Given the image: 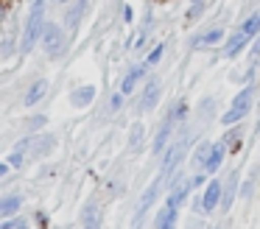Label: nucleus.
Returning <instances> with one entry per match:
<instances>
[{
	"mask_svg": "<svg viewBox=\"0 0 260 229\" xmlns=\"http://www.w3.org/2000/svg\"><path fill=\"white\" fill-rule=\"evenodd\" d=\"M226 39V31L224 25H210L204 28L202 34H196V37L190 39V50H207V48H218V45H224Z\"/></svg>",
	"mask_w": 260,
	"mask_h": 229,
	"instance_id": "6",
	"label": "nucleus"
},
{
	"mask_svg": "<svg viewBox=\"0 0 260 229\" xmlns=\"http://www.w3.org/2000/svg\"><path fill=\"white\" fill-rule=\"evenodd\" d=\"M226 154H230V148H226V143H224V140H213V148H210V156H207V162H204V173H207V176H215V173H218L221 168H224Z\"/></svg>",
	"mask_w": 260,
	"mask_h": 229,
	"instance_id": "11",
	"label": "nucleus"
},
{
	"mask_svg": "<svg viewBox=\"0 0 260 229\" xmlns=\"http://www.w3.org/2000/svg\"><path fill=\"white\" fill-rule=\"evenodd\" d=\"M207 182H210V176L204 171H199V173H193V176H190V187L193 190H204V187H207Z\"/></svg>",
	"mask_w": 260,
	"mask_h": 229,
	"instance_id": "31",
	"label": "nucleus"
},
{
	"mask_svg": "<svg viewBox=\"0 0 260 229\" xmlns=\"http://www.w3.org/2000/svg\"><path fill=\"white\" fill-rule=\"evenodd\" d=\"M204 11H207V0H190V6H187V11H185V20L199 22L204 17Z\"/></svg>",
	"mask_w": 260,
	"mask_h": 229,
	"instance_id": "26",
	"label": "nucleus"
},
{
	"mask_svg": "<svg viewBox=\"0 0 260 229\" xmlns=\"http://www.w3.org/2000/svg\"><path fill=\"white\" fill-rule=\"evenodd\" d=\"M257 182H260V171H257V168H252V171H249V176L241 182V190H238V195L249 201V199L254 195V187H257Z\"/></svg>",
	"mask_w": 260,
	"mask_h": 229,
	"instance_id": "21",
	"label": "nucleus"
},
{
	"mask_svg": "<svg viewBox=\"0 0 260 229\" xmlns=\"http://www.w3.org/2000/svg\"><path fill=\"white\" fill-rule=\"evenodd\" d=\"M6 20V3H0V22Z\"/></svg>",
	"mask_w": 260,
	"mask_h": 229,
	"instance_id": "37",
	"label": "nucleus"
},
{
	"mask_svg": "<svg viewBox=\"0 0 260 229\" xmlns=\"http://www.w3.org/2000/svg\"><path fill=\"white\" fill-rule=\"evenodd\" d=\"M148 70H151V67H148L146 61H137L135 67H129V70H126V76L120 78V92H123L126 98H129V95H135V89L148 78Z\"/></svg>",
	"mask_w": 260,
	"mask_h": 229,
	"instance_id": "8",
	"label": "nucleus"
},
{
	"mask_svg": "<svg viewBox=\"0 0 260 229\" xmlns=\"http://www.w3.org/2000/svg\"><path fill=\"white\" fill-rule=\"evenodd\" d=\"M59 3H70V0H59Z\"/></svg>",
	"mask_w": 260,
	"mask_h": 229,
	"instance_id": "39",
	"label": "nucleus"
},
{
	"mask_svg": "<svg viewBox=\"0 0 260 229\" xmlns=\"http://www.w3.org/2000/svg\"><path fill=\"white\" fill-rule=\"evenodd\" d=\"M9 168H12L9 162H0V182H3V179L9 176Z\"/></svg>",
	"mask_w": 260,
	"mask_h": 229,
	"instance_id": "36",
	"label": "nucleus"
},
{
	"mask_svg": "<svg viewBox=\"0 0 260 229\" xmlns=\"http://www.w3.org/2000/svg\"><path fill=\"white\" fill-rule=\"evenodd\" d=\"M162 56H165V42H159V45H154V48L148 50V56H146V64H148V67H157L159 61H162Z\"/></svg>",
	"mask_w": 260,
	"mask_h": 229,
	"instance_id": "29",
	"label": "nucleus"
},
{
	"mask_svg": "<svg viewBox=\"0 0 260 229\" xmlns=\"http://www.w3.org/2000/svg\"><path fill=\"white\" fill-rule=\"evenodd\" d=\"M162 179H154L151 184H148L146 190H143V195H140V201H137V210H135V218H132V223H135V229H140L143 226V218L151 212V207L157 204V199H159V193H162Z\"/></svg>",
	"mask_w": 260,
	"mask_h": 229,
	"instance_id": "5",
	"label": "nucleus"
},
{
	"mask_svg": "<svg viewBox=\"0 0 260 229\" xmlns=\"http://www.w3.org/2000/svg\"><path fill=\"white\" fill-rule=\"evenodd\" d=\"M249 45H252V39H249L241 28H235V31L224 39V45H221V56H224V59H238Z\"/></svg>",
	"mask_w": 260,
	"mask_h": 229,
	"instance_id": "10",
	"label": "nucleus"
},
{
	"mask_svg": "<svg viewBox=\"0 0 260 229\" xmlns=\"http://www.w3.org/2000/svg\"><path fill=\"white\" fill-rule=\"evenodd\" d=\"M48 89H51V84H48V78H37L34 84H31L28 89H25V95H23V106L25 109H31V106H37L42 98L48 95Z\"/></svg>",
	"mask_w": 260,
	"mask_h": 229,
	"instance_id": "14",
	"label": "nucleus"
},
{
	"mask_svg": "<svg viewBox=\"0 0 260 229\" xmlns=\"http://www.w3.org/2000/svg\"><path fill=\"white\" fill-rule=\"evenodd\" d=\"M53 148H56V137H53V134H34V143H31L28 156L42 159V156H48Z\"/></svg>",
	"mask_w": 260,
	"mask_h": 229,
	"instance_id": "15",
	"label": "nucleus"
},
{
	"mask_svg": "<svg viewBox=\"0 0 260 229\" xmlns=\"http://www.w3.org/2000/svg\"><path fill=\"white\" fill-rule=\"evenodd\" d=\"M221 195H224V179L210 176L207 187L202 190V195H199V212H202V215H213V212L221 207Z\"/></svg>",
	"mask_w": 260,
	"mask_h": 229,
	"instance_id": "4",
	"label": "nucleus"
},
{
	"mask_svg": "<svg viewBox=\"0 0 260 229\" xmlns=\"http://www.w3.org/2000/svg\"><path fill=\"white\" fill-rule=\"evenodd\" d=\"M84 11H87V0H70L68 11H64V25H68V31H76V28H79Z\"/></svg>",
	"mask_w": 260,
	"mask_h": 229,
	"instance_id": "17",
	"label": "nucleus"
},
{
	"mask_svg": "<svg viewBox=\"0 0 260 229\" xmlns=\"http://www.w3.org/2000/svg\"><path fill=\"white\" fill-rule=\"evenodd\" d=\"M174 132H176L174 117L165 115L162 120H159V128H157V134H154V140H151V154H157V156L162 154V151L174 143Z\"/></svg>",
	"mask_w": 260,
	"mask_h": 229,
	"instance_id": "9",
	"label": "nucleus"
},
{
	"mask_svg": "<svg viewBox=\"0 0 260 229\" xmlns=\"http://www.w3.org/2000/svg\"><path fill=\"white\" fill-rule=\"evenodd\" d=\"M143 143H146V126L137 120V123H132V128H129V148L132 151H140Z\"/></svg>",
	"mask_w": 260,
	"mask_h": 229,
	"instance_id": "23",
	"label": "nucleus"
},
{
	"mask_svg": "<svg viewBox=\"0 0 260 229\" xmlns=\"http://www.w3.org/2000/svg\"><path fill=\"white\" fill-rule=\"evenodd\" d=\"M123 101H126V95L118 89V92H112V95H109V104H107V109L115 115V112H120V109H123Z\"/></svg>",
	"mask_w": 260,
	"mask_h": 229,
	"instance_id": "30",
	"label": "nucleus"
},
{
	"mask_svg": "<svg viewBox=\"0 0 260 229\" xmlns=\"http://www.w3.org/2000/svg\"><path fill=\"white\" fill-rule=\"evenodd\" d=\"M132 20H135V11H132V6H123V22L129 25Z\"/></svg>",
	"mask_w": 260,
	"mask_h": 229,
	"instance_id": "35",
	"label": "nucleus"
},
{
	"mask_svg": "<svg viewBox=\"0 0 260 229\" xmlns=\"http://www.w3.org/2000/svg\"><path fill=\"white\" fill-rule=\"evenodd\" d=\"M159 98H162V84H159V78H146V87L140 89V101H137V112H154L159 104Z\"/></svg>",
	"mask_w": 260,
	"mask_h": 229,
	"instance_id": "7",
	"label": "nucleus"
},
{
	"mask_svg": "<svg viewBox=\"0 0 260 229\" xmlns=\"http://www.w3.org/2000/svg\"><path fill=\"white\" fill-rule=\"evenodd\" d=\"M95 92L98 89L92 87V84H81V87H76L73 92H70V106H76V109H87V106L95 101Z\"/></svg>",
	"mask_w": 260,
	"mask_h": 229,
	"instance_id": "16",
	"label": "nucleus"
},
{
	"mask_svg": "<svg viewBox=\"0 0 260 229\" xmlns=\"http://www.w3.org/2000/svg\"><path fill=\"white\" fill-rule=\"evenodd\" d=\"M45 22H48L45 20V0H31V9H28V17L23 22V34H20V45H17V50L23 56L31 53V48L40 42Z\"/></svg>",
	"mask_w": 260,
	"mask_h": 229,
	"instance_id": "1",
	"label": "nucleus"
},
{
	"mask_svg": "<svg viewBox=\"0 0 260 229\" xmlns=\"http://www.w3.org/2000/svg\"><path fill=\"white\" fill-rule=\"evenodd\" d=\"M45 120H48L45 115H34V117H28V120H25V128H28V132H34V134H40L37 128L45 126Z\"/></svg>",
	"mask_w": 260,
	"mask_h": 229,
	"instance_id": "32",
	"label": "nucleus"
},
{
	"mask_svg": "<svg viewBox=\"0 0 260 229\" xmlns=\"http://www.w3.org/2000/svg\"><path fill=\"white\" fill-rule=\"evenodd\" d=\"M40 42H42V48H45V53L51 56V59H59V56L64 53V48H68V37H64V28H62V25H56V22H45Z\"/></svg>",
	"mask_w": 260,
	"mask_h": 229,
	"instance_id": "3",
	"label": "nucleus"
},
{
	"mask_svg": "<svg viewBox=\"0 0 260 229\" xmlns=\"http://www.w3.org/2000/svg\"><path fill=\"white\" fill-rule=\"evenodd\" d=\"M238 190H241V173L238 171H232L230 176L224 179V195H221V207H218V212H230L232 210V204H235V199H238Z\"/></svg>",
	"mask_w": 260,
	"mask_h": 229,
	"instance_id": "12",
	"label": "nucleus"
},
{
	"mask_svg": "<svg viewBox=\"0 0 260 229\" xmlns=\"http://www.w3.org/2000/svg\"><path fill=\"white\" fill-rule=\"evenodd\" d=\"M210 148H213V140H202V143L193 148V154H190V168L193 171H204V162H207V156H210Z\"/></svg>",
	"mask_w": 260,
	"mask_h": 229,
	"instance_id": "19",
	"label": "nucleus"
},
{
	"mask_svg": "<svg viewBox=\"0 0 260 229\" xmlns=\"http://www.w3.org/2000/svg\"><path fill=\"white\" fill-rule=\"evenodd\" d=\"M25 159H28V154H23V151H17V148L9 154V165H12V168H23Z\"/></svg>",
	"mask_w": 260,
	"mask_h": 229,
	"instance_id": "33",
	"label": "nucleus"
},
{
	"mask_svg": "<svg viewBox=\"0 0 260 229\" xmlns=\"http://www.w3.org/2000/svg\"><path fill=\"white\" fill-rule=\"evenodd\" d=\"M0 229H28V218L25 215H12L0 221Z\"/></svg>",
	"mask_w": 260,
	"mask_h": 229,
	"instance_id": "28",
	"label": "nucleus"
},
{
	"mask_svg": "<svg viewBox=\"0 0 260 229\" xmlns=\"http://www.w3.org/2000/svg\"><path fill=\"white\" fill-rule=\"evenodd\" d=\"M213 115H215V98H202V104H199V120H202V126L207 120H213Z\"/></svg>",
	"mask_w": 260,
	"mask_h": 229,
	"instance_id": "27",
	"label": "nucleus"
},
{
	"mask_svg": "<svg viewBox=\"0 0 260 229\" xmlns=\"http://www.w3.org/2000/svg\"><path fill=\"white\" fill-rule=\"evenodd\" d=\"M171 221H179V210H176V207L162 204V207H159V212L154 215V229H162L165 223H171Z\"/></svg>",
	"mask_w": 260,
	"mask_h": 229,
	"instance_id": "22",
	"label": "nucleus"
},
{
	"mask_svg": "<svg viewBox=\"0 0 260 229\" xmlns=\"http://www.w3.org/2000/svg\"><path fill=\"white\" fill-rule=\"evenodd\" d=\"M238 28H241V31L246 34L249 39H254V37L260 34V11H252V14H249V17H246V20H243Z\"/></svg>",
	"mask_w": 260,
	"mask_h": 229,
	"instance_id": "24",
	"label": "nucleus"
},
{
	"mask_svg": "<svg viewBox=\"0 0 260 229\" xmlns=\"http://www.w3.org/2000/svg\"><path fill=\"white\" fill-rule=\"evenodd\" d=\"M168 115L174 117L176 126H185V123H187V115H190V106H187V101H176V104L168 109Z\"/></svg>",
	"mask_w": 260,
	"mask_h": 229,
	"instance_id": "25",
	"label": "nucleus"
},
{
	"mask_svg": "<svg viewBox=\"0 0 260 229\" xmlns=\"http://www.w3.org/2000/svg\"><path fill=\"white\" fill-rule=\"evenodd\" d=\"M226 143V148L230 151H238L243 145V123H238V126H230L224 132V137H221Z\"/></svg>",
	"mask_w": 260,
	"mask_h": 229,
	"instance_id": "20",
	"label": "nucleus"
},
{
	"mask_svg": "<svg viewBox=\"0 0 260 229\" xmlns=\"http://www.w3.org/2000/svg\"><path fill=\"white\" fill-rule=\"evenodd\" d=\"M254 95H257V87H254V84H246L243 89H238L235 98H232V104H230V109H226L218 120L224 123L226 128L243 123V120H246V115L252 112V106H254Z\"/></svg>",
	"mask_w": 260,
	"mask_h": 229,
	"instance_id": "2",
	"label": "nucleus"
},
{
	"mask_svg": "<svg viewBox=\"0 0 260 229\" xmlns=\"http://www.w3.org/2000/svg\"><path fill=\"white\" fill-rule=\"evenodd\" d=\"M101 221H104V210H101V201L98 199H90L81 210V226L84 229H101Z\"/></svg>",
	"mask_w": 260,
	"mask_h": 229,
	"instance_id": "13",
	"label": "nucleus"
},
{
	"mask_svg": "<svg viewBox=\"0 0 260 229\" xmlns=\"http://www.w3.org/2000/svg\"><path fill=\"white\" fill-rule=\"evenodd\" d=\"M20 207H23V195H17V193L0 195V221L3 218H12V215H20Z\"/></svg>",
	"mask_w": 260,
	"mask_h": 229,
	"instance_id": "18",
	"label": "nucleus"
},
{
	"mask_svg": "<svg viewBox=\"0 0 260 229\" xmlns=\"http://www.w3.org/2000/svg\"><path fill=\"white\" fill-rule=\"evenodd\" d=\"M176 223H179V221H171V223H165L162 229H179V226H176Z\"/></svg>",
	"mask_w": 260,
	"mask_h": 229,
	"instance_id": "38",
	"label": "nucleus"
},
{
	"mask_svg": "<svg viewBox=\"0 0 260 229\" xmlns=\"http://www.w3.org/2000/svg\"><path fill=\"white\" fill-rule=\"evenodd\" d=\"M257 59H260V34H257V37L252 39V45H249V61H252V64H254V61H257Z\"/></svg>",
	"mask_w": 260,
	"mask_h": 229,
	"instance_id": "34",
	"label": "nucleus"
}]
</instances>
